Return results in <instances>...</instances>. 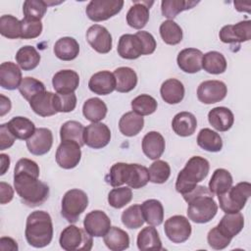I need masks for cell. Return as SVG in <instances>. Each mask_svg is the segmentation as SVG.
Masks as SVG:
<instances>
[{
  "mask_svg": "<svg viewBox=\"0 0 251 251\" xmlns=\"http://www.w3.org/2000/svg\"><path fill=\"white\" fill-rule=\"evenodd\" d=\"M39 175L14 171V187L22 202L28 207L42 205L49 197V186L39 180Z\"/></svg>",
  "mask_w": 251,
  "mask_h": 251,
  "instance_id": "cell-1",
  "label": "cell"
},
{
  "mask_svg": "<svg viewBox=\"0 0 251 251\" xmlns=\"http://www.w3.org/2000/svg\"><path fill=\"white\" fill-rule=\"evenodd\" d=\"M214 194L204 185H196L190 192L182 195L188 204V219L196 224L209 223L218 212Z\"/></svg>",
  "mask_w": 251,
  "mask_h": 251,
  "instance_id": "cell-2",
  "label": "cell"
},
{
  "mask_svg": "<svg viewBox=\"0 0 251 251\" xmlns=\"http://www.w3.org/2000/svg\"><path fill=\"white\" fill-rule=\"evenodd\" d=\"M25 235L32 247L42 248L49 245L53 238L51 216L45 211L31 212L26 219Z\"/></svg>",
  "mask_w": 251,
  "mask_h": 251,
  "instance_id": "cell-3",
  "label": "cell"
},
{
  "mask_svg": "<svg viewBox=\"0 0 251 251\" xmlns=\"http://www.w3.org/2000/svg\"><path fill=\"white\" fill-rule=\"evenodd\" d=\"M209 170L210 164L207 159L200 156L191 157L177 175L176 181V191L182 195L190 192L198 182L206 178Z\"/></svg>",
  "mask_w": 251,
  "mask_h": 251,
  "instance_id": "cell-4",
  "label": "cell"
},
{
  "mask_svg": "<svg viewBox=\"0 0 251 251\" xmlns=\"http://www.w3.org/2000/svg\"><path fill=\"white\" fill-rule=\"evenodd\" d=\"M251 195V184L248 181L238 182L226 192L217 195L221 209L225 213L240 212Z\"/></svg>",
  "mask_w": 251,
  "mask_h": 251,
  "instance_id": "cell-5",
  "label": "cell"
},
{
  "mask_svg": "<svg viewBox=\"0 0 251 251\" xmlns=\"http://www.w3.org/2000/svg\"><path fill=\"white\" fill-rule=\"evenodd\" d=\"M87 206V194L83 190L74 188L64 194L61 204V214L69 223H76Z\"/></svg>",
  "mask_w": 251,
  "mask_h": 251,
  "instance_id": "cell-6",
  "label": "cell"
},
{
  "mask_svg": "<svg viewBox=\"0 0 251 251\" xmlns=\"http://www.w3.org/2000/svg\"><path fill=\"white\" fill-rule=\"evenodd\" d=\"M59 243L66 251H89L92 248L93 240L85 229L71 225L62 230Z\"/></svg>",
  "mask_w": 251,
  "mask_h": 251,
  "instance_id": "cell-7",
  "label": "cell"
},
{
  "mask_svg": "<svg viewBox=\"0 0 251 251\" xmlns=\"http://www.w3.org/2000/svg\"><path fill=\"white\" fill-rule=\"evenodd\" d=\"M123 6V0H91L86 6L85 13L89 20L103 22L119 14Z\"/></svg>",
  "mask_w": 251,
  "mask_h": 251,
  "instance_id": "cell-8",
  "label": "cell"
},
{
  "mask_svg": "<svg viewBox=\"0 0 251 251\" xmlns=\"http://www.w3.org/2000/svg\"><path fill=\"white\" fill-rule=\"evenodd\" d=\"M222 42L239 47L241 42L251 39V21H241L235 25H226L219 32Z\"/></svg>",
  "mask_w": 251,
  "mask_h": 251,
  "instance_id": "cell-9",
  "label": "cell"
},
{
  "mask_svg": "<svg viewBox=\"0 0 251 251\" xmlns=\"http://www.w3.org/2000/svg\"><path fill=\"white\" fill-rule=\"evenodd\" d=\"M164 230L172 242L182 243L190 237L192 228L187 218L181 215H176L165 222Z\"/></svg>",
  "mask_w": 251,
  "mask_h": 251,
  "instance_id": "cell-10",
  "label": "cell"
},
{
  "mask_svg": "<svg viewBox=\"0 0 251 251\" xmlns=\"http://www.w3.org/2000/svg\"><path fill=\"white\" fill-rule=\"evenodd\" d=\"M80 145L75 141L65 140L60 143L56 151V162L65 170L75 168L81 159Z\"/></svg>",
  "mask_w": 251,
  "mask_h": 251,
  "instance_id": "cell-11",
  "label": "cell"
},
{
  "mask_svg": "<svg viewBox=\"0 0 251 251\" xmlns=\"http://www.w3.org/2000/svg\"><path fill=\"white\" fill-rule=\"evenodd\" d=\"M84 144L93 149H101L107 146L111 140V130L103 123H91L84 128Z\"/></svg>",
  "mask_w": 251,
  "mask_h": 251,
  "instance_id": "cell-12",
  "label": "cell"
},
{
  "mask_svg": "<svg viewBox=\"0 0 251 251\" xmlns=\"http://www.w3.org/2000/svg\"><path fill=\"white\" fill-rule=\"evenodd\" d=\"M227 87L221 80H205L197 88V98L204 104H215L225 99Z\"/></svg>",
  "mask_w": 251,
  "mask_h": 251,
  "instance_id": "cell-13",
  "label": "cell"
},
{
  "mask_svg": "<svg viewBox=\"0 0 251 251\" xmlns=\"http://www.w3.org/2000/svg\"><path fill=\"white\" fill-rule=\"evenodd\" d=\"M85 231L94 237L104 236L111 227V220L101 210H94L86 214L83 220Z\"/></svg>",
  "mask_w": 251,
  "mask_h": 251,
  "instance_id": "cell-14",
  "label": "cell"
},
{
  "mask_svg": "<svg viewBox=\"0 0 251 251\" xmlns=\"http://www.w3.org/2000/svg\"><path fill=\"white\" fill-rule=\"evenodd\" d=\"M86 40L89 45L100 54L109 53L112 49V35L103 25H91L86 31Z\"/></svg>",
  "mask_w": 251,
  "mask_h": 251,
  "instance_id": "cell-15",
  "label": "cell"
},
{
  "mask_svg": "<svg viewBox=\"0 0 251 251\" xmlns=\"http://www.w3.org/2000/svg\"><path fill=\"white\" fill-rule=\"evenodd\" d=\"M53 144V133L49 128L38 127L26 140V147L32 155L41 156L48 153Z\"/></svg>",
  "mask_w": 251,
  "mask_h": 251,
  "instance_id": "cell-16",
  "label": "cell"
},
{
  "mask_svg": "<svg viewBox=\"0 0 251 251\" xmlns=\"http://www.w3.org/2000/svg\"><path fill=\"white\" fill-rule=\"evenodd\" d=\"M117 51L120 57L126 60H134L144 55L142 42L136 34H123L119 39Z\"/></svg>",
  "mask_w": 251,
  "mask_h": 251,
  "instance_id": "cell-17",
  "label": "cell"
},
{
  "mask_svg": "<svg viewBox=\"0 0 251 251\" xmlns=\"http://www.w3.org/2000/svg\"><path fill=\"white\" fill-rule=\"evenodd\" d=\"M153 4V1H133L126 13L127 25L135 29L143 28L149 21V9Z\"/></svg>",
  "mask_w": 251,
  "mask_h": 251,
  "instance_id": "cell-18",
  "label": "cell"
},
{
  "mask_svg": "<svg viewBox=\"0 0 251 251\" xmlns=\"http://www.w3.org/2000/svg\"><path fill=\"white\" fill-rule=\"evenodd\" d=\"M79 75L73 70H61L52 78V85L57 93H74L78 87Z\"/></svg>",
  "mask_w": 251,
  "mask_h": 251,
  "instance_id": "cell-19",
  "label": "cell"
},
{
  "mask_svg": "<svg viewBox=\"0 0 251 251\" xmlns=\"http://www.w3.org/2000/svg\"><path fill=\"white\" fill-rule=\"evenodd\" d=\"M203 53L196 48H185L181 50L176 58L178 68L187 74H195L202 69Z\"/></svg>",
  "mask_w": 251,
  "mask_h": 251,
  "instance_id": "cell-20",
  "label": "cell"
},
{
  "mask_svg": "<svg viewBox=\"0 0 251 251\" xmlns=\"http://www.w3.org/2000/svg\"><path fill=\"white\" fill-rule=\"evenodd\" d=\"M89 89L98 95H108L116 90V79L110 71H100L91 75L88 81Z\"/></svg>",
  "mask_w": 251,
  "mask_h": 251,
  "instance_id": "cell-21",
  "label": "cell"
},
{
  "mask_svg": "<svg viewBox=\"0 0 251 251\" xmlns=\"http://www.w3.org/2000/svg\"><path fill=\"white\" fill-rule=\"evenodd\" d=\"M23 80L22 71L13 62H4L0 65V85L7 90L19 88Z\"/></svg>",
  "mask_w": 251,
  "mask_h": 251,
  "instance_id": "cell-22",
  "label": "cell"
},
{
  "mask_svg": "<svg viewBox=\"0 0 251 251\" xmlns=\"http://www.w3.org/2000/svg\"><path fill=\"white\" fill-rule=\"evenodd\" d=\"M142 151L150 160H158L164 153L166 143L163 135L158 131L147 132L142 139Z\"/></svg>",
  "mask_w": 251,
  "mask_h": 251,
  "instance_id": "cell-23",
  "label": "cell"
},
{
  "mask_svg": "<svg viewBox=\"0 0 251 251\" xmlns=\"http://www.w3.org/2000/svg\"><path fill=\"white\" fill-rule=\"evenodd\" d=\"M208 121L218 131H227L234 123V116L226 107H215L209 111Z\"/></svg>",
  "mask_w": 251,
  "mask_h": 251,
  "instance_id": "cell-24",
  "label": "cell"
},
{
  "mask_svg": "<svg viewBox=\"0 0 251 251\" xmlns=\"http://www.w3.org/2000/svg\"><path fill=\"white\" fill-rule=\"evenodd\" d=\"M244 226V218L240 212L226 213L218 224V229L226 237L233 238Z\"/></svg>",
  "mask_w": 251,
  "mask_h": 251,
  "instance_id": "cell-25",
  "label": "cell"
},
{
  "mask_svg": "<svg viewBox=\"0 0 251 251\" xmlns=\"http://www.w3.org/2000/svg\"><path fill=\"white\" fill-rule=\"evenodd\" d=\"M197 127L195 116L190 112H179L172 121V128L179 136L186 137L192 135Z\"/></svg>",
  "mask_w": 251,
  "mask_h": 251,
  "instance_id": "cell-26",
  "label": "cell"
},
{
  "mask_svg": "<svg viewBox=\"0 0 251 251\" xmlns=\"http://www.w3.org/2000/svg\"><path fill=\"white\" fill-rule=\"evenodd\" d=\"M185 89L182 82L176 78L165 80L160 88L162 99L168 104H177L182 101Z\"/></svg>",
  "mask_w": 251,
  "mask_h": 251,
  "instance_id": "cell-27",
  "label": "cell"
},
{
  "mask_svg": "<svg viewBox=\"0 0 251 251\" xmlns=\"http://www.w3.org/2000/svg\"><path fill=\"white\" fill-rule=\"evenodd\" d=\"M31 110L40 117H50L57 114L54 108V93L44 91L34 96L29 101Z\"/></svg>",
  "mask_w": 251,
  "mask_h": 251,
  "instance_id": "cell-28",
  "label": "cell"
},
{
  "mask_svg": "<svg viewBox=\"0 0 251 251\" xmlns=\"http://www.w3.org/2000/svg\"><path fill=\"white\" fill-rule=\"evenodd\" d=\"M116 79V90L121 93H127L135 88L137 84V75L133 69L120 67L114 71Z\"/></svg>",
  "mask_w": 251,
  "mask_h": 251,
  "instance_id": "cell-29",
  "label": "cell"
},
{
  "mask_svg": "<svg viewBox=\"0 0 251 251\" xmlns=\"http://www.w3.org/2000/svg\"><path fill=\"white\" fill-rule=\"evenodd\" d=\"M54 54L62 61H72L75 59L79 53L78 42L70 36L58 39L54 45Z\"/></svg>",
  "mask_w": 251,
  "mask_h": 251,
  "instance_id": "cell-30",
  "label": "cell"
},
{
  "mask_svg": "<svg viewBox=\"0 0 251 251\" xmlns=\"http://www.w3.org/2000/svg\"><path fill=\"white\" fill-rule=\"evenodd\" d=\"M136 243L138 249L141 251L163 250L161 238L153 226H148L138 232Z\"/></svg>",
  "mask_w": 251,
  "mask_h": 251,
  "instance_id": "cell-31",
  "label": "cell"
},
{
  "mask_svg": "<svg viewBox=\"0 0 251 251\" xmlns=\"http://www.w3.org/2000/svg\"><path fill=\"white\" fill-rule=\"evenodd\" d=\"M144 119L133 111L124 114L119 121L120 131L128 137L137 135L143 128Z\"/></svg>",
  "mask_w": 251,
  "mask_h": 251,
  "instance_id": "cell-32",
  "label": "cell"
},
{
  "mask_svg": "<svg viewBox=\"0 0 251 251\" xmlns=\"http://www.w3.org/2000/svg\"><path fill=\"white\" fill-rule=\"evenodd\" d=\"M105 245L112 251H123L129 247V236L127 232L118 226H111L103 236Z\"/></svg>",
  "mask_w": 251,
  "mask_h": 251,
  "instance_id": "cell-33",
  "label": "cell"
},
{
  "mask_svg": "<svg viewBox=\"0 0 251 251\" xmlns=\"http://www.w3.org/2000/svg\"><path fill=\"white\" fill-rule=\"evenodd\" d=\"M107 105L100 98L93 97L87 99L82 106L84 118L91 123H99L107 115Z\"/></svg>",
  "mask_w": 251,
  "mask_h": 251,
  "instance_id": "cell-34",
  "label": "cell"
},
{
  "mask_svg": "<svg viewBox=\"0 0 251 251\" xmlns=\"http://www.w3.org/2000/svg\"><path fill=\"white\" fill-rule=\"evenodd\" d=\"M144 221L153 226H160L164 220V208L157 199H148L141 205Z\"/></svg>",
  "mask_w": 251,
  "mask_h": 251,
  "instance_id": "cell-35",
  "label": "cell"
},
{
  "mask_svg": "<svg viewBox=\"0 0 251 251\" xmlns=\"http://www.w3.org/2000/svg\"><path fill=\"white\" fill-rule=\"evenodd\" d=\"M8 127L17 139L27 140L35 131L34 124L25 117H14L8 123Z\"/></svg>",
  "mask_w": 251,
  "mask_h": 251,
  "instance_id": "cell-36",
  "label": "cell"
},
{
  "mask_svg": "<svg viewBox=\"0 0 251 251\" xmlns=\"http://www.w3.org/2000/svg\"><path fill=\"white\" fill-rule=\"evenodd\" d=\"M232 176L227 170L217 169L210 178L209 190L215 195H220L226 192L232 186Z\"/></svg>",
  "mask_w": 251,
  "mask_h": 251,
  "instance_id": "cell-37",
  "label": "cell"
},
{
  "mask_svg": "<svg viewBox=\"0 0 251 251\" xmlns=\"http://www.w3.org/2000/svg\"><path fill=\"white\" fill-rule=\"evenodd\" d=\"M40 54L30 45L21 47L16 54V62L24 71H31L40 63Z\"/></svg>",
  "mask_w": 251,
  "mask_h": 251,
  "instance_id": "cell-38",
  "label": "cell"
},
{
  "mask_svg": "<svg viewBox=\"0 0 251 251\" xmlns=\"http://www.w3.org/2000/svg\"><path fill=\"white\" fill-rule=\"evenodd\" d=\"M197 144L208 152H219L223 148V140L217 131L211 128H202L197 135Z\"/></svg>",
  "mask_w": 251,
  "mask_h": 251,
  "instance_id": "cell-39",
  "label": "cell"
},
{
  "mask_svg": "<svg viewBox=\"0 0 251 251\" xmlns=\"http://www.w3.org/2000/svg\"><path fill=\"white\" fill-rule=\"evenodd\" d=\"M202 69L212 75H220L226 70V60L225 56L218 51H209L203 54Z\"/></svg>",
  "mask_w": 251,
  "mask_h": 251,
  "instance_id": "cell-40",
  "label": "cell"
},
{
  "mask_svg": "<svg viewBox=\"0 0 251 251\" xmlns=\"http://www.w3.org/2000/svg\"><path fill=\"white\" fill-rule=\"evenodd\" d=\"M84 128L85 127L81 123L76 121H68L64 123L60 128V138L62 141L71 140L78 143L80 146H83Z\"/></svg>",
  "mask_w": 251,
  "mask_h": 251,
  "instance_id": "cell-41",
  "label": "cell"
},
{
  "mask_svg": "<svg viewBox=\"0 0 251 251\" xmlns=\"http://www.w3.org/2000/svg\"><path fill=\"white\" fill-rule=\"evenodd\" d=\"M130 175V164L126 163H116L114 164L109 174L106 176L105 180L108 184L113 187H119L128 181Z\"/></svg>",
  "mask_w": 251,
  "mask_h": 251,
  "instance_id": "cell-42",
  "label": "cell"
},
{
  "mask_svg": "<svg viewBox=\"0 0 251 251\" xmlns=\"http://www.w3.org/2000/svg\"><path fill=\"white\" fill-rule=\"evenodd\" d=\"M198 1H186V0H164L161 2L162 15L168 19H175L179 13L185 10H189L197 5Z\"/></svg>",
  "mask_w": 251,
  "mask_h": 251,
  "instance_id": "cell-43",
  "label": "cell"
},
{
  "mask_svg": "<svg viewBox=\"0 0 251 251\" xmlns=\"http://www.w3.org/2000/svg\"><path fill=\"white\" fill-rule=\"evenodd\" d=\"M160 35L163 41L169 45H176L182 40V29L173 20H167L160 25Z\"/></svg>",
  "mask_w": 251,
  "mask_h": 251,
  "instance_id": "cell-44",
  "label": "cell"
},
{
  "mask_svg": "<svg viewBox=\"0 0 251 251\" xmlns=\"http://www.w3.org/2000/svg\"><path fill=\"white\" fill-rule=\"evenodd\" d=\"M158 107L156 99L148 94H140L131 101V109L139 116H149L153 114Z\"/></svg>",
  "mask_w": 251,
  "mask_h": 251,
  "instance_id": "cell-45",
  "label": "cell"
},
{
  "mask_svg": "<svg viewBox=\"0 0 251 251\" xmlns=\"http://www.w3.org/2000/svg\"><path fill=\"white\" fill-rule=\"evenodd\" d=\"M22 25L21 21L12 15H3L0 18V33L9 38H21Z\"/></svg>",
  "mask_w": 251,
  "mask_h": 251,
  "instance_id": "cell-46",
  "label": "cell"
},
{
  "mask_svg": "<svg viewBox=\"0 0 251 251\" xmlns=\"http://www.w3.org/2000/svg\"><path fill=\"white\" fill-rule=\"evenodd\" d=\"M121 219L124 226L130 229L141 227L145 223L141 211V206L138 204H134L126 208L123 212Z\"/></svg>",
  "mask_w": 251,
  "mask_h": 251,
  "instance_id": "cell-47",
  "label": "cell"
},
{
  "mask_svg": "<svg viewBox=\"0 0 251 251\" xmlns=\"http://www.w3.org/2000/svg\"><path fill=\"white\" fill-rule=\"evenodd\" d=\"M132 199V191L129 186H119L113 188L108 194V203L115 209H121Z\"/></svg>",
  "mask_w": 251,
  "mask_h": 251,
  "instance_id": "cell-48",
  "label": "cell"
},
{
  "mask_svg": "<svg viewBox=\"0 0 251 251\" xmlns=\"http://www.w3.org/2000/svg\"><path fill=\"white\" fill-rule=\"evenodd\" d=\"M48 5L44 0H26L23 5V13L25 19L41 21L47 11Z\"/></svg>",
  "mask_w": 251,
  "mask_h": 251,
  "instance_id": "cell-49",
  "label": "cell"
},
{
  "mask_svg": "<svg viewBox=\"0 0 251 251\" xmlns=\"http://www.w3.org/2000/svg\"><path fill=\"white\" fill-rule=\"evenodd\" d=\"M149 180V171L146 167L139 164H130V175L126 182L129 187L139 189L144 187Z\"/></svg>",
  "mask_w": 251,
  "mask_h": 251,
  "instance_id": "cell-50",
  "label": "cell"
},
{
  "mask_svg": "<svg viewBox=\"0 0 251 251\" xmlns=\"http://www.w3.org/2000/svg\"><path fill=\"white\" fill-rule=\"evenodd\" d=\"M19 91L22 96L29 102L34 96L46 90L44 84L40 80L31 76H25L19 86Z\"/></svg>",
  "mask_w": 251,
  "mask_h": 251,
  "instance_id": "cell-51",
  "label": "cell"
},
{
  "mask_svg": "<svg viewBox=\"0 0 251 251\" xmlns=\"http://www.w3.org/2000/svg\"><path fill=\"white\" fill-rule=\"evenodd\" d=\"M148 171L150 181L153 183H164L171 176V167L163 160H155V162H153L149 167Z\"/></svg>",
  "mask_w": 251,
  "mask_h": 251,
  "instance_id": "cell-52",
  "label": "cell"
},
{
  "mask_svg": "<svg viewBox=\"0 0 251 251\" xmlns=\"http://www.w3.org/2000/svg\"><path fill=\"white\" fill-rule=\"evenodd\" d=\"M76 106V96L75 93H54V108L57 113H69Z\"/></svg>",
  "mask_w": 251,
  "mask_h": 251,
  "instance_id": "cell-53",
  "label": "cell"
},
{
  "mask_svg": "<svg viewBox=\"0 0 251 251\" xmlns=\"http://www.w3.org/2000/svg\"><path fill=\"white\" fill-rule=\"evenodd\" d=\"M21 38L23 39H33L38 37L41 34L43 28L41 21H32L25 18L21 20Z\"/></svg>",
  "mask_w": 251,
  "mask_h": 251,
  "instance_id": "cell-54",
  "label": "cell"
},
{
  "mask_svg": "<svg viewBox=\"0 0 251 251\" xmlns=\"http://www.w3.org/2000/svg\"><path fill=\"white\" fill-rule=\"evenodd\" d=\"M207 241L211 248L215 250H222L229 245V243L231 242V238L225 236L216 226L209 230L207 234Z\"/></svg>",
  "mask_w": 251,
  "mask_h": 251,
  "instance_id": "cell-55",
  "label": "cell"
},
{
  "mask_svg": "<svg viewBox=\"0 0 251 251\" xmlns=\"http://www.w3.org/2000/svg\"><path fill=\"white\" fill-rule=\"evenodd\" d=\"M135 34L140 38V40L142 42V45L144 48V55L152 54L155 51L156 46H157L154 36L150 32L144 31V30L137 31Z\"/></svg>",
  "mask_w": 251,
  "mask_h": 251,
  "instance_id": "cell-56",
  "label": "cell"
},
{
  "mask_svg": "<svg viewBox=\"0 0 251 251\" xmlns=\"http://www.w3.org/2000/svg\"><path fill=\"white\" fill-rule=\"evenodd\" d=\"M17 138L11 132L8 127L7 123L0 126V150H5L10 148Z\"/></svg>",
  "mask_w": 251,
  "mask_h": 251,
  "instance_id": "cell-57",
  "label": "cell"
},
{
  "mask_svg": "<svg viewBox=\"0 0 251 251\" xmlns=\"http://www.w3.org/2000/svg\"><path fill=\"white\" fill-rule=\"evenodd\" d=\"M14 197V189L13 187L4 181L0 182V203L7 204L12 201Z\"/></svg>",
  "mask_w": 251,
  "mask_h": 251,
  "instance_id": "cell-58",
  "label": "cell"
},
{
  "mask_svg": "<svg viewBox=\"0 0 251 251\" xmlns=\"http://www.w3.org/2000/svg\"><path fill=\"white\" fill-rule=\"evenodd\" d=\"M0 249L2 251H7V250L18 251L19 247H18L17 242L13 238L3 236L0 238Z\"/></svg>",
  "mask_w": 251,
  "mask_h": 251,
  "instance_id": "cell-59",
  "label": "cell"
},
{
  "mask_svg": "<svg viewBox=\"0 0 251 251\" xmlns=\"http://www.w3.org/2000/svg\"><path fill=\"white\" fill-rule=\"evenodd\" d=\"M0 98H1V101H0V116L3 117L4 115H6L7 113L10 112L12 104H11V100L8 97H6L5 95L1 94Z\"/></svg>",
  "mask_w": 251,
  "mask_h": 251,
  "instance_id": "cell-60",
  "label": "cell"
},
{
  "mask_svg": "<svg viewBox=\"0 0 251 251\" xmlns=\"http://www.w3.org/2000/svg\"><path fill=\"white\" fill-rule=\"evenodd\" d=\"M0 160H1V172H0V175L3 176V175H5V173L7 172V170L10 167V158H9L8 155L2 153V154H0Z\"/></svg>",
  "mask_w": 251,
  "mask_h": 251,
  "instance_id": "cell-61",
  "label": "cell"
}]
</instances>
